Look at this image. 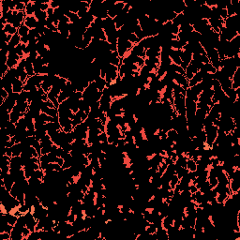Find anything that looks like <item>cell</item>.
<instances>
[{
    "label": "cell",
    "mask_w": 240,
    "mask_h": 240,
    "mask_svg": "<svg viewBox=\"0 0 240 240\" xmlns=\"http://www.w3.org/2000/svg\"><path fill=\"white\" fill-rule=\"evenodd\" d=\"M128 41H129V42H131L133 45H136V44H138V43L140 42L139 39L137 38V36L135 35L134 33H130V34H129V36H128Z\"/></svg>",
    "instance_id": "cell-21"
},
{
    "label": "cell",
    "mask_w": 240,
    "mask_h": 240,
    "mask_svg": "<svg viewBox=\"0 0 240 240\" xmlns=\"http://www.w3.org/2000/svg\"><path fill=\"white\" fill-rule=\"evenodd\" d=\"M46 12H47V15H48V17H50V16H52V15L54 14V12H55V10H54V9H52V8H49V9L46 11Z\"/></svg>",
    "instance_id": "cell-30"
},
{
    "label": "cell",
    "mask_w": 240,
    "mask_h": 240,
    "mask_svg": "<svg viewBox=\"0 0 240 240\" xmlns=\"http://www.w3.org/2000/svg\"><path fill=\"white\" fill-rule=\"evenodd\" d=\"M108 134L104 131V132H100L98 135V141L100 143H108Z\"/></svg>",
    "instance_id": "cell-24"
},
{
    "label": "cell",
    "mask_w": 240,
    "mask_h": 240,
    "mask_svg": "<svg viewBox=\"0 0 240 240\" xmlns=\"http://www.w3.org/2000/svg\"><path fill=\"white\" fill-rule=\"evenodd\" d=\"M172 77H173V81L182 86L185 90H187V88L189 87V80L185 77V75H182V74H179V73H177V72H174L172 74Z\"/></svg>",
    "instance_id": "cell-1"
},
{
    "label": "cell",
    "mask_w": 240,
    "mask_h": 240,
    "mask_svg": "<svg viewBox=\"0 0 240 240\" xmlns=\"http://www.w3.org/2000/svg\"><path fill=\"white\" fill-rule=\"evenodd\" d=\"M38 23L39 22H38L37 18L34 15H32V16H26L25 17L24 24L26 25L29 29H34V28H37Z\"/></svg>",
    "instance_id": "cell-4"
},
{
    "label": "cell",
    "mask_w": 240,
    "mask_h": 240,
    "mask_svg": "<svg viewBox=\"0 0 240 240\" xmlns=\"http://www.w3.org/2000/svg\"><path fill=\"white\" fill-rule=\"evenodd\" d=\"M24 84L18 78H16L13 82H12V88H13V92L15 93H22L24 91Z\"/></svg>",
    "instance_id": "cell-8"
},
{
    "label": "cell",
    "mask_w": 240,
    "mask_h": 240,
    "mask_svg": "<svg viewBox=\"0 0 240 240\" xmlns=\"http://www.w3.org/2000/svg\"><path fill=\"white\" fill-rule=\"evenodd\" d=\"M0 238L2 240H11V235L9 233H0Z\"/></svg>",
    "instance_id": "cell-26"
},
{
    "label": "cell",
    "mask_w": 240,
    "mask_h": 240,
    "mask_svg": "<svg viewBox=\"0 0 240 240\" xmlns=\"http://www.w3.org/2000/svg\"><path fill=\"white\" fill-rule=\"evenodd\" d=\"M179 178H178V177L175 174V175H173L172 177H171V178H170V181H169V184H170V187H171V189L172 190H174L176 187H177V185L179 183Z\"/></svg>",
    "instance_id": "cell-19"
},
{
    "label": "cell",
    "mask_w": 240,
    "mask_h": 240,
    "mask_svg": "<svg viewBox=\"0 0 240 240\" xmlns=\"http://www.w3.org/2000/svg\"><path fill=\"white\" fill-rule=\"evenodd\" d=\"M18 210L24 215V214H25V213H27L29 211V207H27L25 203H24V204H21L20 207H18Z\"/></svg>",
    "instance_id": "cell-25"
},
{
    "label": "cell",
    "mask_w": 240,
    "mask_h": 240,
    "mask_svg": "<svg viewBox=\"0 0 240 240\" xmlns=\"http://www.w3.org/2000/svg\"><path fill=\"white\" fill-rule=\"evenodd\" d=\"M29 31H30V29L26 26V25H24V24L18 28V34H19V36L20 37H25V36H28V34H29Z\"/></svg>",
    "instance_id": "cell-18"
},
{
    "label": "cell",
    "mask_w": 240,
    "mask_h": 240,
    "mask_svg": "<svg viewBox=\"0 0 240 240\" xmlns=\"http://www.w3.org/2000/svg\"><path fill=\"white\" fill-rule=\"evenodd\" d=\"M95 83L97 85V87H98V91H103L104 88L106 87V81L105 79L101 78L100 76H98L96 79H95Z\"/></svg>",
    "instance_id": "cell-12"
},
{
    "label": "cell",
    "mask_w": 240,
    "mask_h": 240,
    "mask_svg": "<svg viewBox=\"0 0 240 240\" xmlns=\"http://www.w3.org/2000/svg\"><path fill=\"white\" fill-rule=\"evenodd\" d=\"M23 116H24L23 114H21V113H19V112H17V111L12 110V111L11 112V123H14V124H17V123L19 122V120H20Z\"/></svg>",
    "instance_id": "cell-13"
},
{
    "label": "cell",
    "mask_w": 240,
    "mask_h": 240,
    "mask_svg": "<svg viewBox=\"0 0 240 240\" xmlns=\"http://www.w3.org/2000/svg\"><path fill=\"white\" fill-rule=\"evenodd\" d=\"M15 53L21 57V58H24V47H23V44L20 43L19 45H17L15 47Z\"/></svg>",
    "instance_id": "cell-22"
},
{
    "label": "cell",
    "mask_w": 240,
    "mask_h": 240,
    "mask_svg": "<svg viewBox=\"0 0 240 240\" xmlns=\"http://www.w3.org/2000/svg\"><path fill=\"white\" fill-rule=\"evenodd\" d=\"M180 58H181V61L187 65L190 64L191 60H192V54H190V52H187L185 50H182L181 52V55H180Z\"/></svg>",
    "instance_id": "cell-10"
},
{
    "label": "cell",
    "mask_w": 240,
    "mask_h": 240,
    "mask_svg": "<svg viewBox=\"0 0 240 240\" xmlns=\"http://www.w3.org/2000/svg\"><path fill=\"white\" fill-rule=\"evenodd\" d=\"M146 232L149 234H153L157 232V226L152 222V223H149V225L146 228Z\"/></svg>",
    "instance_id": "cell-23"
},
{
    "label": "cell",
    "mask_w": 240,
    "mask_h": 240,
    "mask_svg": "<svg viewBox=\"0 0 240 240\" xmlns=\"http://www.w3.org/2000/svg\"><path fill=\"white\" fill-rule=\"evenodd\" d=\"M22 58L16 54V53H12V54H9L8 55V61H7V65L10 68H16L20 62Z\"/></svg>",
    "instance_id": "cell-2"
},
{
    "label": "cell",
    "mask_w": 240,
    "mask_h": 240,
    "mask_svg": "<svg viewBox=\"0 0 240 240\" xmlns=\"http://www.w3.org/2000/svg\"><path fill=\"white\" fill-rule=\"evenodd\" d=\"M219 14H220V19H222V20H225V19L228 17V14H227V11H226V9L220 10V11H219Z\"/></svg>",
    "instance_id": "cell-27"
},
{
    "label": "cell",
    "mask_w": 240,
    "mask_h": 240,
    "mask_svg": "<svg viewBox=\"0 0 240 240\" xmlns=\"http://www.w3.org/2000/svg\"><path fill=\"white\" fill-rule=\"evenodd\" d=\"M35 11H36V7L34 5V1H29L26 4L25 10H24V13L26 16H32L35 14Z\"/></svg>",
    "instance_id": "cell-11"
},
{
    "label": "cell",
    "mask_w": 240,
    "mask_h": 240,
    "mask_svg": "<svg viewBox=\"0 0 240 240\" xmlns=\"http://www.w3.org/2000/svg\"><path fill=\"white\" fill-rule=\"evenodd\" d=\"M11 150H12V157H19V156H21V154L23 152V146H22V144L21 143L15 144L11 147Z\"/></svg>",
    "instance_id": "cell-14"
},
{
    "label": "cell",
    "mask_w": 240,
    "mask_h": 240,
    "mask_svg": "<svg viewBox=\"0 0 240 240\" xmlns=\"http://www.w3.org/2000/svg\"><path fill=\"white\" fill-rule=\"evenodd\" d=\"M174 224V218L172 216H166L162 219V221H161V226L163 229L167 230L168 228H170L171 226H173Z\"/></svg>",
    "instance_id": "cell-9"
},
{
    "label": "cell",
    "mask_w": 240,
    "mask_h": 240,
    "mask_svg": "<svg viewBox=\"0 0 240 240\" xmlns=\"http://www.w3.org/2000/svg\"><path fill=\"white\" fill-rule=\"evenodd\" d=\"M7 148V151H6V155L10 158L12 157V150H11V147H6Z\"/></svg>",
    "instance_id": "cell-29"
},
{
    "label": "cell",
    "mask_w": 240,
    "mask_h": 240,
    "mask_svg": "<svg viewBox=\"0 0 240 240\" xmlns=\"http://www.w3.org/2000/svg\"><path fill=\"white\" fill-rule=\"evenodd\" d=\"M198 72H199V71L197 70L195 67H193L191 64H189L188 67H187V68L185 70V77H186L188 80H190V79L194 76V74L197 73Z\"/></svg>",
    "instance_id": "cell-7"
},
{
    "label": "cell",
    "mask_w": 240,
    "mask_h": 240,
    "mask_svg": "<svg viewBox=\"0 0 240 240\" xmlns=\"http://www.w3.org/2000/svg\"><path fill=\"white\" fill-rule=\"evenodd\" d=\"M186 168L188 169L189 172H195L197 170V163L192 159H188Z\"/></svg>",
    "instance_id": "cell-17"
},
{
    "label": "cell",
    "mask_w": 240,
    "mask_h": 240,
    "mask_svg": "<svg viewBox=\"0 0 240 240\" xmlns=\"http://www.w3.org/2000/svg\"><path fill=\"white\" fill-rule=\"evenodd\" d=\"M26 59V58H25ZM24 70L27 73V75L29 77L31 76H34L35 75V72H34V67H33V63L29 60L26 59V64H25V67H24Z\"/></svg>",
    "instance_id": "cell-15"
},
{
    "label": "cell",
    "mask_w": 240,
    "mask_h": 240,
    "mask_svg": "<svg viewBox=\"0 0 240 240\" xmlns=\"http://www.w3.org/2000/svg\"><path fill=\"white\" fill-rule=\"evenodd\" d=\"M146 49L141 45V44H136V45H134L133 47H132V49H131V51H130V53L131 54H133L134 55H136V56H138V57H142V58H146Z\"/></svg>",
    "instance_id": "cell-3"
},
{
    "label": "cell",
    "mask_w": 240,
    "mask_h": 240,
    "mask_svg": "<svg viewBox=\"0 0 240 240\" xmlns=\"http://www.w3.org/2000/svg\"><path fill=\"white\" fill-rule=\"evenodd\" d=\"M229 189H230L231 194L240 192V179H230Z\"/></svg>",
    "instance_id": "cell-5"
},
{
    "label": "cell",
    "mask_w": 240,
    "mask_h": 240,
    "mask_svg": "<svg viewBox=\"0 0 240 240\" xmlns=\"http://www.w3.org/2000/svg\"><path fill=\"white\" fill-rule=\"evenodd\" d=\"M20 43H21V37L19 36L18 33H16L15 35L12 36L11 41L9 42V44H11V45H12V46H14V47H16V46L19 45Z\"/></svg>",
    "instance_id": "cell-20"
},
{
    "label": "cell",
    "mask_w": 240,
    "mask_h": 240,
    "mask_svg": "<svg viewBox=\"0 0 240 240\" xmlns=\"http://www.w3.org/2000/svg\"><path fill=\"white\" fill-rule=\"evenodd\" d=\"M203 81V73L201 72H198L197 73L194 74V76L189 80V87H192L198 84H200Z\"/></svg>",
    "instance_id": "cell-6"
},
{
    "label": "cell",
    "mask_w": 240,
    "mask_h": 240,
    "mask_svg": "<svg viewBox=\"0 0 240 240\" xmlns=\"http://www.w3.org/2000/svg\"><path fill=\"white\" fill-rule=\"evenodd\" d=\"M0 97H2L4 99H6L9 97V93L4 88H1V89H0Z\"/></svg>",
    "instance_id": "cell-28"
},
{
    "label": "cell",
    "mask_w": 240,
    "mask_h": 240,
    "mask_svg": "<svg viewBox=\"0 0 240 240\" xmlns=\"http://www.w3.org/2000/svg\"><path fill=\"white\" fill-rule=\"evenodd\" d=\"M3 215L5 216V218H6L8 223H10L11 225H13V226L16 224L17 220H18V217H17V216H15V215L12 214V213H7V214H3Z\"/></svg>",
    "instance_id": "cell-16"
}]
</instances>
